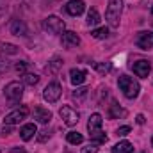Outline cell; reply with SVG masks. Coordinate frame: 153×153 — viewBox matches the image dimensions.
I'll list each match as a JSON object with an SVG mask.
<instances>
[{
    "mask_svg": "<svg viewBox=\"0 0 153 153\" xmlns=\"http://www.w3.org/2000/svg\"><path fill=\"white\" fill-rule=\"evenodd\" d=\"M102 123H103V119H102V116L98 114H93L89 117V121H87V130H89V135H91V139L96 143V144H102V143H107V135L102 132Z\"/></svg>",
    "mask_w": 153,
    "mask_h": 153,
    "instance_id": "cell-1",
    "label": "cell"
},
{
    "mask_svg": "<svg viewBox=\"0 0 153 153\" xmlns=\"http://www.w3.org/2000/svg\"><path fill=\"white\" fill-rule=\"evenodd\" d=\"M117 85H119V89L123 91V94H125L126 98H130V100L137 98V94H139V91H141L139 82H137V80H134L132 76H128V75H121V76H119Z\"/></svg>",
    "mask_w": 153,
    "mask_h": 153,
    "instance_id": "cell-2",
    "label": "cell"
},
{
    "mask_svg": "<svg viewBox=\"0 0 153 153\" xmlns=\"http://www.w3.org/2000/svg\"><path fill=\"white\" fill-rule=\"evenodd\" d=\"M121 9H123V0H109V5H107V13H105V18L109 22V25L116 29L119 27V16H121Z\"/></svg>",
    "mask_w": 153,
    "mask_h": 153,
    "instance_id": "cell-3",
    "label": "cell"
},
{
    "mask_svg": "<svg viewBox=\"0 0 153 153\" xmlns=\"http://www.w3.org/2000/svg\"><path fill=\"white\" fill-rule=\"evenodd\" d=\"M4 94L7 100L11 102H20L22 96H23V85L20 82H9L5 87H4Z\"/></svg>",
    "mask_w": 153,
    "mask_h": 153,
    "instance_id": "cell-4",
    "label": "cell"
},
{
    "mask_svg": "<svg viewBox=\"0 0 153 153\" xmlns=\"http://www.w3.org/2000/svg\"><path fill=\"white\" fill-rule=\"evenodd\" d=\"M61 94H62V87H61V84H57V82L48 84V85L45 87V91H43V98H45L48 103H55V102L61 98Z\"/></svg>",
    "mask_w": 153,
    "mask_h": 153,
    "instance_id": "cell-5",
    "label": "cell"
},
{
    "mask_svg": "<svg viewBox=\"0 0 153 153\" xmlns=\"http://www.w3.org/2000/svg\"><path fill=\"white\" fill-rule=\"evenodd\" d=\"M45 29L52 34H62L64 32V22L59 16H48L45 20Z\"/></svg>",
    "mask_w": 153,
    "mask_h": 153,
    "instance_id": "cell-6",
    "label": "cell"
},
{
    "mask_svg": "<svg viewBox=\"0 0 153 153\" xmlns=\"http://www.w3.org/2000/svg\"><path fill=\"white\" fill-rule=\"evenodd\" d=\"M27 114H29V109H27V107L16 109V111H13V112H9V114L5 116L4 125H16V123H20V121H23V119L27 117Z\"/></svg>",
    "mask_w": 153,
    "mask_h": 153,
    "instance_id": "cell-7",
    "label": "cell"
},
{
    "mask_svg": "<svg viewBox=\"0 0 153 153\" xmlns=\"http://www.w3.org/2000/svg\"><path fill=\"white\" fill-rule=\"evenodd\" d=\"M59 114H61V117L64 119V123H66L68 126H73V125L78 123V112L73 111L70 105H64V107L59 111Z\"/></svg>",
    "mask_w": 153,
    "mask_h": 153,
    "instance_id": "cell-8",
    "label": "cell"
},
{
    "mask_svg": "<svg viewBox=\"0 0 153 153\" xmlns=\"http://www.w3.org/2000/svg\"><path fill=\"white\" fill-rule=\"evenodd\" d=\"M132 70H134V73H135L137 76L146 78V76L150 75V71H152V64H150L148 61L141 59V61H137V62H134V64H132Z\"/></svg>",
    "mask_w": 153,
    "mask_h": 153,
    "instance_id": "cell-9",
    "label": "cell"
},
{
    "mask_svg": "<svg viewBox=\"0 0 153 153\" xmlns=\"http://www.w3.org/2000/svg\"><path fill=\"white\" fill-rule=\"evenodd\" d=\"M84 9H85L84 0H70V2L66 4V11H68V14H71V16H80V14L84 13Z\"/></svg>",
    "mask_w": 153,
    "mask_h": 153,
    "instance_id": "cell-10",
    "label": "cell"
},
{
    "mask_svg": "<svg viewBox=\"0 0 153 153\" xmlns=\"http://www.w3.org/2000/svg\"><path fill=\"white\" fill-rule=\"evenodd\" d=\"M137 46L143 48V50H148L153 46V32H139L137 39H135Z\"/></svg>",
    "mask_w": 153,
    "mask_h": 153,
    "instance_id": "cell-11",
    "label": "cell"
},
{
    "mask_svg": "<svg viewBox=\"0 0 153 153\" xmlns=\"http://www.w3.org/2000/svg\"><path fill=\"white\" fill-rule=\"evenodd\" d=\"M62 45H64L66 48H75V46H78V45H80L78 34H76V32H71V30L62 32Z\"/></svg>",
    "mask_w": 153,
    "mask_h": 153,
    "instance_id": "cell-12",
    "label": "cell"
},
{
    "mask_svg": "<svg viewBox=\"0 0 153 153\" xmlns=\"http://www.w3.org/2000/svg\"><path fill=\"white\" fill-rule=\"evenodd\" d=\"M85 76H87V71L82 70V68H73V70L70 71V80H71L73 85L84 84V82H85Z\"/></svg>",
    "mask_w": 153,
    "mask_h": 153,
    "instance_id": "cell-13",
    "label": "cell"
},
{
    "mask_svg": "<svg viewBox=\"0 0 153 153\" xmlns=\"http://www.w3.org/2000/svg\"><path fill=\"white\" fill-rule=\"evenodd\" d=\"M32 114H34V119L39 121V123H43V125H46L52 119V112L48 109H45V107H36Z\"/></svg>",
    "mask_w": 153,
    "mask_h": 153,
    "instance_id": "cell-14",
    "label": "cell"
},
{
    "mask_svg": "<svg viewBox=\"0 0 153 153\" xmlns=\"http://www.w3.org/2000/svg\"><path fill=\"white\" fill-rule=\"evenodd\" d=\"M11 34H14V36H27V25L22 22V20H13L11 22Z\"/></svg>",
    "mask_w": 153,
    "mask_h": 153,
    "instance_id": "cell-15",
    "label": "cell"
},
{
    "mask_svg": "<svg viewBox=\"0 0 153 153\" xmlns=\"http://www.w3.org/2000/svg\"><path fill=\"white\" fill-rule=\"evenodd\" d=\"M36 134H38V128H36L34 123H29V125H25V126L20 130V137H22L23 141H30Z\"/></svg>",
    "mask_w": 153,
    "mask_h": 153,
    "instance_id": "cell-16",
    "label": "cell"
},
{
    "mask_svg": "<svg viewBox=\"0 0 153 153\" xmlns=\"http://www.w3.org/2000/svg\"><path fill=\"white\" fill-rule=\"evenodd\" d=\"M112 153H134V146L128 141H121L112 148Z\"/></svg>",
    "mask_w": 153,
    "mask_h": 153,
    "instance_id": "cell-17",
    "label": "cell"
},
{
    "mask_svg": "<svg viewBox=\"0 0 153 153\" xmlns=\"http://www.w3.org/2000/svg\"><path fill=\"white\" fill-rule=\"evenodd\" d=\"M98 23H100V13L93 7V9H89V13H87V25L94 27V25H98Z\"/></svg>",
    "mask_w": 153,
    "mask_h": 153,
    "instance_id": "cell-18",
    "label": "cell"
},
{
    "mask_svg": "<svg viewBox=\"0 0 153 153\" xmlns=\"http://www.w3.org/2000/svg\"><path fill=\"white\" fill-rule=\"evenodd\" d=\"M61 66H62V59H59V57H53V59L48 62V66H46V71H48V73H57Z\"/></svg>",
    "mask_w": 153,
    "mask_h": 153,
    "instance_id": "cell-19",
    "label": "cell"
},
{
    "mask_svg": "<svg viewBox=\"0 0 153 153\" xmlns=\"http://www.w3.org/2000/svg\"><path fill=\"white\" fill-rule=\"evenodd\" d=\"M66 139H68L70 144H82V141H84L82 134H78V132H70V134L66 135Z\"/></svg>",
    "mask_w": 153,
    "mask_h": 153,
    "instance_id": "cell-20",
    "label": "cell"
},
{
    "mask_svg": "<svg viewBox=\"0 0 153 153\" xmlns=\"http://www.w3.org/2000/svg\"><path fill=\"white\" fill-rule=\"evenodd\" d=\"M23 82L27 85H36L39 82V76L36 73H23Z\"/></svg>",
    "mask_w": 153,
    "mask_h": 153,
    "instance_id": "cell-21",
    "label": "cell"
},
{
    "mask_svg": "<svg viewBox=\"0 0 153 153\" xmlns=\"http://www.w3.org/2000/svg\"><path fill=\"white\" fill-rule=\"evenodd\" d=\"M0 50H2L4 53H11V55L18 53V46H14V45H11V43H2V45H0Z\"/></svg>",
    "mask_w": 153,
    "mask_h": 153,
    "instance_id": "cell-22",
    "label": "cell"
},
{
    "mask_svg": "<svg viewBox=\"0 0 153 153\" xmlns=\"http://www.w3.org/2000/svg\"><path fill=\"white\" fill-rule=\"evenodd\" d=\"M91 34H93V38H96V39H105L109 36V29H107V27H100V29L93 30Z\"/></svg>",
    "mask_w": 153,
    "mask_h": 153,
    "instance_id": "cell-23",
    "label": "cell"
},
{
    "mask_svg": "<svg viewBox=\"0 0 153 153\" xmlns=\"http://www.w3.org/2000/svg\"><path fill=\"white\" fill-rule=\"evenodd\" d=\"M93 66H94V70H98L100 73H109V71H111V68H112L109 62H105V64H102V62H94Z\"/></svg>",
    "mask_w": 153,
    "mask_h": 153,
    "instance_id": "cell-24",
    "label": "cell"
},
{
    "mask_svg": "<svg viewBox=\"0 0 153 153\" xmlns=\"http://www.w3.org/2000/svg\"><path fill=\"white\" fill-rule=\"evenodd\" d=\"M111 116H112V117L125 116V111H121V109H119V105H117L116 102H112V105H111Z\"/></svg>",
    "mask_w": 153,
    "mask_h": 153,
    "instance_id": "cell-25",
    "label": "cell"
},
{
    "mask_svg": "<svg viewBox=\"0 0 153 153\" xmlns=\"http://www.w3.org/2000/svg\"><path fill=\"white\" fill-rule=\"evenodd\" d=\"M87 91H89L87 87H76L75 91H73V98H78V100H80V98L87 96Z\"/></svg>",
    "mask_w": 153,
    "mask_h": 153,
    "instance_id": "cell-26",
    "label": "cell"
},
{
    "mask_svg": "<svg viewBox=\"0 0 153 153\" xmlns=\"http://www.w3.org/2000/svg\"><path fill=\"white\" fill-rule=\"evenodd\" d=\"M84 153H98V144L94 143V144L85 146V148H84Z\"/></svg>",
    "mask_w": 153,
    "mask_h": 153,
    "instance_id": "cell-27",
    "label": "cell"
},
{
    "mask_svg": "<svg viewBox=\"0 0 153 153\" xmlns=\"http://www.w3.org/2000/svg\"><path fill=\"white\" fill-rule=\"evenodd\" d=\"M25 70H27V62L20 61V62L16 64V71H18V73H25Z\"/></svg>",
    "mask_w": 153,
    "mask_h": 153,
    "instance_id": "cell-28",
    "label": "cell"
},
{
    "mask_svg": "<svg viewBox=\"0 0 153 153\" xmlns=\"http://www.w3.org/2000/svg\"><path fill=\"white\" fill-rule=\"evenodd\" d=\"M126 134H130V126H121V128H117V135H126Z\"/></svg>",
    "mask_w": 153,
    "mask_h": 153,
    "instance_id": "cell-29",
    "label": "cell"
},
{
    "mask_svg": "<svg viewBox=\"0 0 153 153\" xmlns=\"http://www.w3.org/2000/svg\"><path fill=\"white\" fill-rule=\"evenodd\" d=\"M11 132H13V128H11V125H7V126H4V128H0V134H5V135H7V134H11Z\"/></svg>",
    "mask_w": 153,
    "mask_h": 153,
    "instance_id": "cell-30",
    "label": "cell"
},
{
    "mask_svg": "<svg viewBox=\"0 0 153 153\" xmlns=\"http://www.w3.org/2000/svg\"><path fill=\"white\" fill-rule=\"evenodd\" d=\"M135 121H137L139 125H144V121H146V119H144V116H143V114H139L137 117H135Z\"/></svg>",
    "mask_w": 153,
    "mask_h": 153,
    "instance_id": "cell-31",
    "label": "cell"
},
{
    "mask_svg": "<svg viewBox=\"0 0 153 153\" xmlns=\"http://www.w3.org/2000/svg\"><path fill=\"white\" fill-rule=\"evenodd\" d=\"M46 137H48V132H41V135H39L38 139L43 143V141H46Z\"/></svg>",
    "mask_w": 153,
    "mask_h": 153,
    "instance_id": "cell-32",
    "label": "cell"
},
{
    "mask_svg": "<svg viewBox=\"0 0 153 153\" xmlns=\"http://www.w3.org/2000/svg\"><path fill=\"white\" fill-rule=\"evenodd\" d=\"M152 146H153V137H152Z\"/></svg>",
    "mask_w": 153,
    "mask_h": 153,
    "instance_id": "cell-33",
    "label": "cell"
},
{
    "mask_svg": "<svg viewBox=\"0 0 153 153\" xmlns=\"http://www.w3.org/2000/svg\"><path fill=\"white\" fill-rule=\"evenodd\" d=\"M152 13H153V5H152Z\"/></svg>",
    "mask_w": 153,
    "mask_h": 153,
    "instance_id": "cell-34",
    "label": "cell"
}]
</instances>
